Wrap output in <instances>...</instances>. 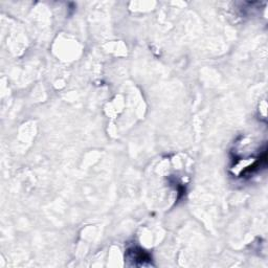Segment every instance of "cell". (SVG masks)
Instances as JSON below:
<instances>
[{
    "instance_id": "6da1fadb",
    "label": "cell",
    "mask_w": 268,
    "mask_h": 268,
    "mask_svg": "<svg viewBox=\"0 0 268 268\" xmlns=\"http://www.w3.org/2000/svg\"><path fill=\"white\" fill-rule=\"evenodd\" d=\"M126 258L127 260H135L134 265H138V261H141V265H146L147 262L150 263V255L144 249L139 247H130L126 251Z\"/></svg>"
}]
</instances>
